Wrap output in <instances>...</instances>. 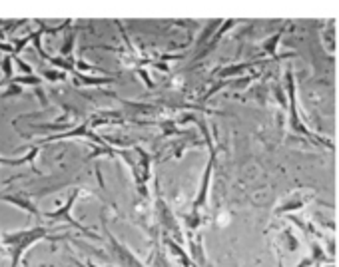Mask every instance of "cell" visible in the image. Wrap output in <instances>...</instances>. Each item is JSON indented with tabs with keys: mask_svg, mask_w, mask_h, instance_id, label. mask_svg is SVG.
I'll use <instances>...</instances> for the list:
<instances>
[{
	"mask_svg": "<svg viewBox=\"0 0 339 267\" xmlns=\"http://www.w3.org/2000/svg\"><path fill=\"white\" fill-rule=\"evenodd\" d=\"M0 239H2V243L8 247L10 267H18L22 253L28 250L30 245H34L40 239H56V237L48 235L46 227H32V230H22V232H14V234H2Z\"/></svg>",
	"mask_w": 339,
	"mask_h": 267,
	"instance_id": "6da1fadb",
	"label": "cell"
},
{
	"mask_svg": "<svg viewBox=\"0 0 339 267\" xmlns=\"http://www.w3.org/2000/svg\"><path fill=\"white\" fill-rule=\"evenodd\" d=\"M76 198H78V192H74L70 198H68V201L64 203V207H58L56 212H50V214H46V217H50V219H66V221H70V223H74V227H78V230H82V232H86L84 227L80 225V223H76L72 217H70V209H72V205H74V201H76Z\"/></svg>",
	"mask_w": 339,
	"mask_h": 267,
	"instance_id": "7a4b0ae2",
	"label": "cell"
},
{
	"mask_svg": "<svg viewBox=\"0 0 339 267\" xmlns=\"http://www.w3.org/2000/svg\"><path fill=\"white\" fill-rule=\"evenodd\" d=\"M38 151H40V148L36 146L22 158H0V166H24V164H30L34 174H40V171L36 169V166H34V160H36V156H38Z\"/></svg>",
	"mask_w": 339,
	"mask_h": 267,
	"instance_id": "3957f363",
	"label": "cell"
},
{
	"mask_svg": "<svg viewBox=\"0 0 339 267\" xmlns=\"http://www.w3.org/2000/svg\"><path fill=\"white\" fill-rule=\"evenodd\" d=\"M0 200H2V201H8V203H14L16 207L24 209L26 214H30V216H34V217H40V212H38V209H36V205H34V203H30L28 200H24L22 196H8V194H0Z\"/></svg>",
	"mask_w": 339,
	"mask_h": 267,
	"instance_id": "277c9868",
	"label": "cell"
},
{
	"mask_svg": "<svg viewBox=\"0 0 339 267\" xmlns=\"http://www.w3.org/2000/svg\"><path fill=\"white\" fill-rule=\"evenodd\" d=\"M72 42H74V32H70L68 34V38H66V42H64V46L60 48V54H70V50H72Z\"/></svg>",
	"mask_w": 339,
	"mask_h": 267,
	"instance_id": "5b68a950",
	"label": "cell"
},
{
	"mask_svg": "<svg viewBox=\"0 0 339 267\" xmlns=\"http://www.w3.org/2000/svg\"><path fill=\"white\" fill-rule=\"evenodd\" d=\"M44 78L56 82V80H62V78H64V74H62V72H44Z\"/></svg>",
	"mask_w": 339,
	"mask_h": 267,
	"instance_id": "8992f818",
	"label": "cell"
},
{
	"mask_svg": "<svg viewBox=\"0 0 339 267\" xmlns=\"http://www.w3.org/2000/svg\"><path fill=\"white\" fill-rule=\"evenodd\" d=\"M20 94V88L18 86H12V88H8L6 92H2V96H18Z\"/></svg>",
	"mask_w": 339,
	"mask_h": 267,
	"instance_id": "52a82bcc",
	"label": "cell"
}]
</instances>
